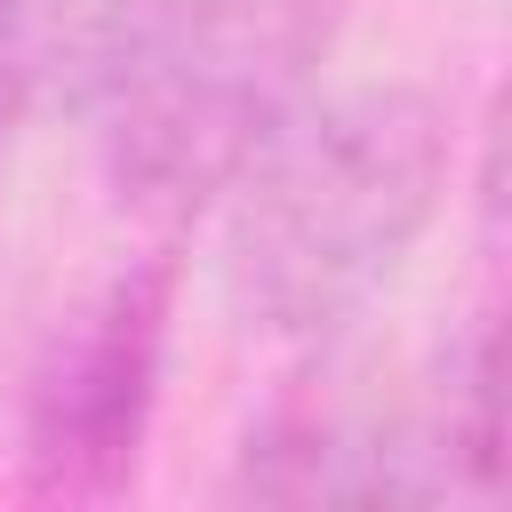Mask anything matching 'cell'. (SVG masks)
<instances>
[{"mask_svg": "<svg viewBox=\"0 0 512 512\" xmlns=\"http://www.w3.org/2000/svg\"><path fill=\"white\" fill-rule=\"evenodd\" d=\"M448 192V120L416 88L312 96L224 192V296L256 336H344Z\"/></svg>", "mask_w": 512, "mask_h": 512, "instance_id": "obj_1", "label": "cell"}, {"mask_svg": "<svg viewBox=\"0 0 512 512\" xmlns=\"http://www.w3.org/2000/svg\"><path fill=\"white\" fill-rule=\"evenodd\" d=\"M336 0H176L104 104L112 192L152 224H192L312 104Z\"/></svg>", "mask_w": 512, "mask_h": 512, "instance_id": "obj_2", "label": "cell"}, {"mask_svg": "<svg viewBox=\"0 0 512 512\" xmlns=\"http://www.w3.org/2000/svg\"><path fill=\"white\" fill-rule=\"evenodd\" d=\"M168 304H176V264L144 256L56 320L48 352L24 376V432H16L24 496L112 504L136 488L144 440L160 416Z\"/></svg>", "mask_w": 512, "mask_h": 512, "instance_id": "obj_3", "label": "cell"}, {"mask_svg": "<svg viewBox=\"0 0 512 512\" xmlns=\"http://www.w3.org/2000/svg\"><path fill=\"white\" fill-rule=\"evenodd\" d=\"M464 480L440 408L432 416H384L344 392H288L272 416L240 440L232 496L248 504H432ZM472 488V480H464Z\"/></svg>", "mask_w": 512, "mask_h": 512, "instance_id": "obj_4", "label": "cell"}, {"mask_svg": "<svg viewBox=\"0 0 512 512\" xmlns=\"http://www.w3.org/2000/svg\"><path fill=\"white\" fill-rule=\"evenodd\" d=\"M176 0H0V96L16 112H104Z\"/></svg>", "mask_w": 512, "mask_h": 512, "instance_id": "obj_5", "label": "cell"}, {"mask_svg": "<svg viewBox=\"0 0 512 512\" xmlns=\"http://www.w3.org/2000/svg\"><path fill=\"white\" fill-rule=\"evenodd\" d=\"M16 120H24V112L0 96V184H8V136H16Z\"/></svg>", "mask_w": 512, "mask_h": 512, "instance_id": "obj_6", "label": "cell"}]
</instances>
